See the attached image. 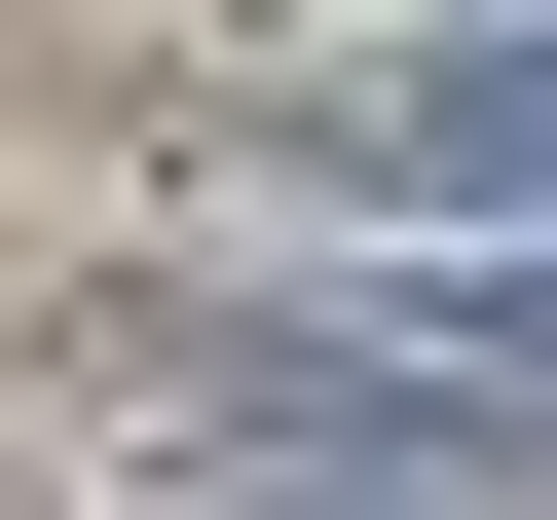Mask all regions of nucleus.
<instances>
[{"instance_id":"nucleus-1","label":"nucleus","mask_w":557,"mask_h":520,"mask_svg":"<svg viewBox=\"0 0 557 520\" xmlns=\"http://www.w3.org/2000/svg\"><path fill=\"white\" fill-rule=\"evenodd\" d=\"M335 223H557V0H372V75L298 112Z\"/></svg>"},{"instance_id":"nucleus-2","label":"nucleus","mask_w":557,"mask_h":520,"mask_svg":"<svg viewBox=\"0 0 557 520\" xmlns=\"http://www.w3.org/2000/svg\"><path fill=\"white\" fill-rule=\"evenodd\" d=\"M298 298H335V372H446V409L557 446V223H335L298 186Z\"/></svg>"}]
</instances>
